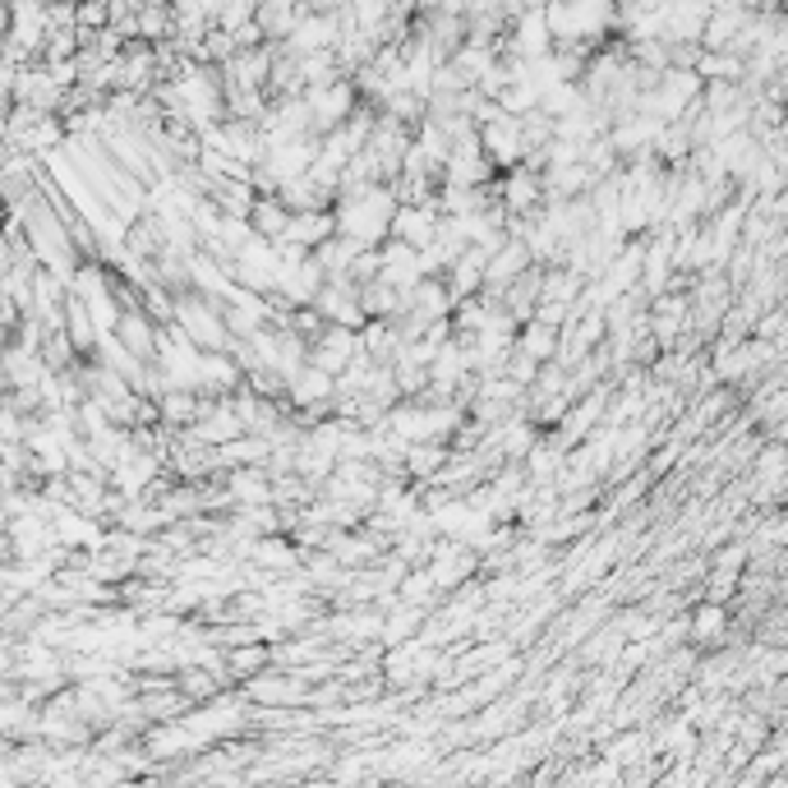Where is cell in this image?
<instances>
[{
    "label": "cell",
    "mask_w": 788,
    "mask_h": 788,
    "mask_svg": "<svg viewBox=\"0 0 788 788\" xmlns=\"http://www.w3.org/2000/svg\"><path fill=\"white\" fill-rule=\"evenodd\" d=\"M397 213V199L388 185H374L364 189L360 199H346V203H333V222H337V236L355 240L360 249H378L388 240V222Z\"/></svg>",
    "instance_id": "cell-1"
},
{
    "label": "cell",
    "mask_w": 788,
    "mask_h": 788,
    "mask_svg": "<svg viewBox=\"0 0 788 788\" xmlns=\"http://www.w3.org/2000/svg\"><path fill=\"white\" fill-rule=\"evenodd\" d=\"M171 323L199 346L203 355H226L230 351V337L222 328V310H217V300H203L195 291H185V296H171Z\"/></svg>",
    "instance_id": "cell-2"
},
{
    "label": "cell",
    "mask_w": 788,
    "mask_h": 788,
    "mask_svg": "<svg viewBox=\"0 0 788 788\" xmlns=\"http://www.w3.org/2000/svg\"><path fill=\"white\" fill-rule=\"evenodd\" d=\"M360 355V333H346V328H323L314 341H310V351H304V364L318 374H328L337 383V374L346 370Z\"/></svg>",
    "instance_id": "cell-3"
},
{
    "label": "cell",
    "mask_w": 788,
    "mask_h": 788,
    "mask_svg": "<svg viewBox=\"0 0 788 788\" xmlns=\"http://www.w3.org/2000/svg\"><path fill=\"white\" fill-rule=\"evenodd\" d=\"M310 310L328 323V328H346V333H360L364 328V314H360V300H355V286L351 282H323V291L314 296Z\"/></svg>",
    "instance_id": "cell-4"
},
{
    "label": "cell",
    "mask_w": 788,
    "mask_h": 788,
    "mask_svg": "<svg viewBox=\"0 0 788 788\" xmlns=\"http://www.w3.org/2000/svg\"><path fill=\"white\" fill-rule=\"evenodd\" d=\"M222 489L230 498V508H273V475L263 466H245V471H226Z\"/></svg>",
    "instance_id": "cell-5"
},
{
    "label": "cell",
    "mask_w": 788,
    "mask_h": 788,
    "mask_svg": "<svg viewBox=\"0 0 788 788\" xmlns=\"http://www.w3.org/2000/svg\"><path fill=\"white\" fill-rule=\"evenodd\" d=\"M438 230V208H397L388 222V240H401L406 249H429Z\"/></svg>",
    "instance_id": "cell-6"
},
{
    "label": "cell",
    "mask_w": 788,
    "mask_h": 788,
    "mask_svg": "<svg viewBox=\"0 0 788 788\" xmlns=\"http://www.w3.org/2000/svg\"><path fill=\"white\" fill-rule=\"evenodd\" d=\"M282 401H291V415H300V411H314V406H328V401H337V383L328 378V374H318V370H310V364H304V370L286 383V397Z\"/></svg>",
    "instance_id": "cell-7"
},
{
    "label": "cell",
    "mask_w": 788,
    "mask_h": 788,
    "mask_svg": "<svg viewBox=\"0 0 788 788\" xmlns=\"http://www.w3.org/2000/svg\"><path fill=\"white\" fill-rule=\"evenodd\" d=\"M249 563H254L259 572H267L277 581V576H291L300 572V549L291 540H282V535H263V540H254V553H249Z\"/></svg>",
    "instance_id": "cell-8"
},
{
    "label": "cell",
    "mask_w": 788,
    "mask_h": 788,
    "mask_svg": "<svg viewBox=\"0 0 788 788\" xmlns=\"http://www.w3.org/2000/svg\"><path fill=\"white\" fill-rule=\"evenodd\" d=\"M337 236V222H333V213H296L291 222H286V245H296V249H304V254H314V249L323 245V240H333Z\"/></svg>",
    "instance_id": "cell-9"
},
{
    "label": "cell",
    "mask_w": 788,
    "mask_h": 788,
    "mask_svg": "<svg viewBox=\"0 0 788 788\" xmlns=\"http://www.w3.org/2000/svg\"><path fill=\"white\" fill-rule=\"evenodd\" d=\"M448 461H452V448L448 443H415V448L401 452V475H411V479H420V485H429V479L443 471Z\"/></svg>",
    "instance_id": "cell-10"
},
{
    "label": "cell",
    "mask_w": 788,
    "mask_h": 788,
    "mask_svg": "<svg viewBox=\"0 0 788 788\" xmlns=\"http://www.w3.org/2000/svg\"><path fill=\"white\" fill-rule=\"evenodd\" d=\"M512 351H522L530 364H553V355H559V333L545 328V323H522Z\"/></svg>",
    "instance_id": "cell-11"
},
{
    "label": "cell",
    "mask_w": 788,
    "mask_h": 788,
    "mask_svg": "<svg viewBox=\"0 0 788 788\" xmlns=\"http://www.w3.org/2000/svg\"><path fill=\"white\" fill-rule=\"evenodd\" d=\"M249 230H254L259 240H267V245H277L282 236H286V222H291V213L277 203V199H254V208H249Z\"/></svg>",
    "instance_id": "cell-12"
},
{
    "label": "cell",
    "mask_w": 788,
    "mask_h": 788,
    "mask_svg": "<svg viewBox=\"0 0 788 788\" xmlns=\"http://www.w3.org/2000/svg\"><path fill=\"white\" fill-rule=\"evenodd\" d=\"M581 277L567 273V267H545V277H540V300L545 304H563V310H572L576 296H581Z\"/></svg>",
    "instance_id": "cell-13"
},
{
    "label": "cell",
    "mask_w": 788,
    "mask_h": 788,
    "mask_svg": "<svg viewBox=\"0 0 788 788\" xmlns=\"http://www.w3.org/2000/svg\"><path fill=\"white\" fill-rule=\"evenodd\" d=\"M397 346H401V337H397L392 323H364V328H360V351L370 355L374 364H392Z\"/></svg>",
    "instance_id": "cell-14"
},
{
    "label": "cell",
    "mask_w": 788,
    "mask_h": 788,
    "mask_svg": "<svg viewBox=\"0 0 788 788\" xmlns=\"http://www.w3.org/2000/svg\"><path fill=\"white\" fill-rule=\"evenodd\" d=\"M687 631H691L697 641H724V631H728V609H720V604H701V609L687 618Z\"/></svg>",
    "instance_id": "cell-15"
},
{
    "label": "cell",
    "mask_w": 788,
    "mask_h": 788,
    "mask_svg": "<svg viewBox=\"0 0 788 788\" xmlns=\"http://www.w3.org/2000/svg\"><path fill=\"white\" fill-rule=\"evenodd\" d=\"M397 600L401 604H411V609H429L438 600V590L429 581V572L425 567H411L406 576H401V586H397Z\"/></svg>",
    "instance_id": "cell-16"
},
{
    "label": "cell",
    "mask_w": 788,
    "mask_h": 788,
    "mask_svg": "<svg viewBox=\"0 0 788 788\" xmlns=\"http://www.w3.org/2000/svg\"><path fill=\"white\" fill-rule=\"evenodd\" d=\"M415 627H425V609L397 604V609H392V618L383 623V641H388V646H401V641H406Z\"/></svg>",
    "instance_id": "cell-17"
},
{
    "label": "cell",
    "mask_w": 788,
    "mask_h": 788,
    "mask_svg": "<svg viewBox=\"0 0 788 788\" xmlns=\"http://www.w3.org/2000/svg\"><path fill=\"white\" fill-rule=\"evenodd\" d=\"M245 24H254V5H249V0L222 5V10L213 14V28H217V33H236V28H245Z\"/></svg>",
    "instance_id": "cell-18"
},
{
    "label": "cell",
    "mask_w": 788,
    "mask_h": 788,
    "mask_svg": "<svg viewBox=\"0 0 788 788\" xmlns=\"http://www.w3.org/2000/svg\"><path fill=\"white\" fill-rule=\"evenodd\" d=\"M263 660H267V650H263V646H254V650H236V660H230V664H236L240 674H249V668H259Z\"/></svg>",
    "instance_id": "cell-19"
},
{
    "label": "cell",
    "mask_w": 788,
    "mask_h": 788,
    "mask_svg": "<svg viewBox=\"0 0 788 788\" xmlns=\"http://www.w3.org/2000/svg\"><path fill=\"white\" fill-rule=\"evenodd\" d=\"M74 18H79L84 28H98V24H107V10L102 5H84V10H74Z\"/></svg>",
    "instance_id": "cell-20"
}]
</instances>
